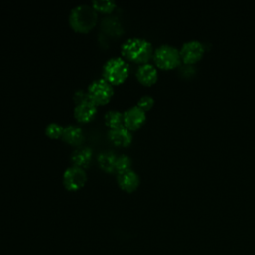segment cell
<instances>
[{"label": "cell", "instance_id": "cell-1", "mask_svg": "<svg viewBox=\"0 0 255 255\" xmlns=\"http://www.w3.org/2000/svg\"><path fill=\"white\" fill-rule=\"evenodd\" d=\"M121 54L124 59L144 64L153 56V48L148 40L140 37H131L122 43Z\"/></svg>", "mask_w": 255, "mask_h": 255}, {"label": "cell", "instance_id": "cell-2", "mask_svg": "<svg viewBox=\"0 0 255 255\" xmlns=\"http://www.w3.org/2000/svg\"><path fill=\"white\" fill-rule=\"evenodd\" d=\"M98 21V12L92 5L79 4L69 13V24L77 32L90 31Z\"/></svg>", "mask_w": 255, "mask_h": 255}, {"label": "cell", "instance_id": "cell-3", "mask_svg": "<svg viewBox=\"0 0 255 255\" xmlns=\"http://www.w3.org/2000/svg\"><path fill=\"white\" fill-rule=\"evenodd\" d=\"M129 74V64L123 57H112L103 65L102 75L112 85L122 84Z\"/></svg>", "mask_w": 255, "mask_h": 255}, {"label": "cell", "instance_id": "cell-4", "mask_svg": "<svg viewBox=\"0 0 255 255\" xmlns=\"http://www.w3.org/2000/svg\"><path fill=\"white\" fill-rule=\"evenodd\" d=\"M153 60L157 67L161 69H172L180 63V54L174 46L162 44L153 51Z\"/></svg>", "mask_w": 255, "mask_h": 255}, {"label": "cell", "instance_id": "cell-5", "mask_svg": "<svg viewBox=\"0 0 255 255\" xmlns=\"http://www.w3.org/2000/svg\"><path fill=\"white\" fill-rule=\"evenodd\" d=\"M89 98L92 102L98 105L107 104L114 95V88L111 83L103 77L92 81L87 89Z\"/></svg>", "mask_w": 255, "mask_h": 255}, {"label": "cell", "instance_id": "cell-6", "mask_svg": "<svg viewBox=\"0 0 255 255\" xmlns=\"http://www.w3.org/2000/svg\"><path fill=\"white\" fill-rule=\"evenodd\" d=\"M87 181V172L85 168L71 165L67 167L63 173V184L68 190H78Z\"/></svg>", "mask_w": 255, "mask_h": 255}, {"label": "cell", "instance_id": "cell-7", "mask_svg": "<svg viewBox=\"0 0 255 255\" xmlns=\"http://www.w3.org/2000/svg\"><path fill=\"white\" fill-rule=\"evenodd\" d=\"M204 53V46L197 40H190L182 44L179 54L184 63L192 64L198 61Z\"/></svg>", "mask_w": 255, "mask_h": 255}, {"label": "cell", "instance_id": "cell-8", "mask_svg": "<svg viewBox=\"0 0 255 255\" xmlns=\"http://www.w3.org/2000/svg\"><path fill=\"white\" fill-rule=\"evenodd\" d=\"M124 125L130 130L137 129L146 119L145 111L137 105L131 106L124 111Z\"/></svg>", "mask_w": 255, "mask_h": 255}, {"label": "cell", "instance_id": "cell-9", "mask_svg": "<svg viewBox=\"0 0 255 255\" xmlns=\"http://www.w3.org/2000/svg\"><path fill=\"white\" fill-rule=\"evenodd\" d=\"M108 138L116 146L125 147L131 143L132 133L125 125H121L116 128H112L108 130Z\"/></svg>", "mask_w": 255, "mask_h": 255}, {"label": "cell", "instance_id": "cell-10", "mask_svg": "<svg viewBox=\"0 0 255 255\" xmlns=\"http://www.w3.org/2000/svg\"><path fill=\"white\" fill-rule=\"evenodd\" d=\"M98 111V106L91 100H87L75 105L74 116L82 123H87L92 121Z\"/></svg>", "mask_w": 255, "mask_h": 255}, {"label": "cell", "instance_id": "cell-11", "mask_svg": "<svg viewBox=\"0 0 255 255\" xmlns=\"http://www.w3.org/2000/svg\"><path fill=\"white\" fill-rule=\"evenodd\" d=\"M117 181L120 187L128 192H131L137 188L140 182L139 175L133 169H128L126 171L118 172Z\"/></svg>", "mask_w": 255, "mask_h": 255}, {"label": "cell", "instance_id": "cell-12", "mask_svg": "<svg viewBox=\"0 0 255 255\" xmlns=\"http://www.w3.org/2000/svg\"><path fill=\"white\" fill-rule=\"evenodd\" d=\"M157 70L154 65L147 63L140 64L135 72V77L139 83L145 86L154 84L157 80Z\"/></svg>", "mask_w": 255, "mask_h": 255}, {"label": "cell", "instance_id": "cell-13", "mask_svg": "<svg viewBox=\"0 0 255 255\" xmlns=\"http://www.w3.org/2000/svg\"><path fill=\"white\" fill-rule=\"evenodd\" d=\"M93 157V149L90 146H78L75 148L71 155H70V160L73 165H77L80 167H87Z\"/></svg>", "mask_w": 255, "mask_h": 255}, {"label": "cell", "instance_id": "cell-14", "mask_svg": "<svg viewBox=\"0 0 255 255\" xmlns=\"http://www.w3.org/2000/svg\"><path fill=\"white\" fill-rule=\"evenodd\" d=\"M62 138L67 143L79 146L84 141L85 136H84V131L81 127L74 125V124H70V125H67L64 127Z\"/></svg>", "mask_w": 255, "mask_h": 255}, {"label": "cell", "instance_id": "cell-15", "mask_svg": "<svg viewBox=\"0 0 255 255\" xmlns=\"http://www.w3.org/2000/svg\"><path fill=\"white\" fill-rule=\"evenodd\" d=\"M117 154L111 150V149H105L102 150L101 152L98 153L97 155V161L99 166L105 170L106 172H115L116 168H115V162H116V158H117Z\"/></svg>", "mask_w": 255, "mask_h": 255}, {"label": "cell", "instance_id": "cell-16", "mask_svg": "<svg viewBox=\"0 0 255 255\" xmlns=\"http://www.w3.org/2000/svg\"><path fill=\"white\" fill-rule=\"evenodd\" d=\"M106 125L112 128L124 125V114L119 110H109L104 115Z\"/></svg>", "mask_w": 255, "mask_h": 255}, {"label": "cell", "instance_id": "cell-17", "mask_svg": "<svg viewBox=\"0 0 255 255\" xmlns=\"http://www.w3.org/2000/svg\"><path fill=\"white\" fill-rule=\"evenodd\" d=\"M92 6L97 12L110 13L116 8L117 4L113 0H93Z\"/></svg>", "mask_w": 255, "mask_h": 255}, {"label": "cell", "instance_id": "cell-18", "mask_svg": "<svg viewBox=\"0 0 255 255\" xmlns=\"http://www.w3.org/2000/svg\"><path fill=\"white\" fill-rule=\"evenodd\" d=\"M130 166H131V158L128 154L122 153L117 156L116 162H115V168L117 172H122L128 169H130Z\"/></svg>", "mask_w": 255, "mask_h": 255}, {"label": "cell", "instance_id": "cell-19", "mask_svg": "<svg viewBox=\"0 0 255 255\" xmlns=\"http://www.w3.org/2000/svg\"><path fill=\"white\" fill-rule=\"evenodd\" d=\"M63 130L64 127L57 122H51L45 128V133L51 138H59L60 136L62 137Z\"/></svg>", "mask_w": 255, "mask_h": 255}, {"label": "cell", "instance_id": "cell-20", "mask_svg": "<svg viewBox=\"0 0 255 255\" xmlns=\"http://www.w3.org/2000/svg\"><path fill=\"white\" fill-rule=\"evenodd\" d=\"M154 104V99L150 95H143L137 101V106L141 108L143 111L149 110Z\"/></svg>", "mask_w": 255, "mask_h": 255}, {"label": "cell", "instance_id": "cell-21", "mask_svg": "<svg viewBox=\"0 0 255 255\" xmlns=\"http://www.w3.org/2000/svg\"><path fill=\"white\" fill-rule=\"evenodd\" d=\"M73 99H74L76 104L87 101V100H90L88 92L83 90V89H77L73 94Z\"/></svg>", "mask_w": 255, "mask_h": 255}]
</instances>
